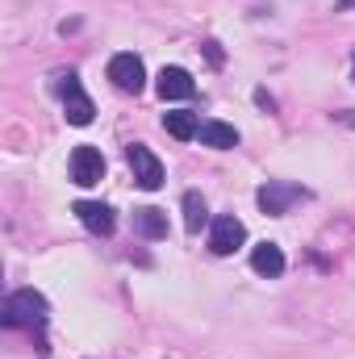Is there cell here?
I'll return each instance as SVG.
<instances>
[{
  "label": "cell",
  "mask_w": 355,
  "mask_h": 359,
  "mask_svg": "<svg viewBox=\"0 0 355 359\" xmlns=\"http://www.w3.org/2000/svg\"><path fill=\"white\" fill-rule=\"evenodd\" d=\"M46 318H51V305H46V297L34 292V288H17V292L4 301V309H0V322H4L8 330H17V326L42 330Z\"/></svg>",
  "instance_id": "6da1fadb"
},
{
  "label": "cell",
  "mask_w": 355,
  "mask_h": 359,
  "mask_svg": "<svg viewBox=\"0 0 355 359\" xmlns=\"http://www.w3.org/2000/svg\"><path fill=\"white\" fill-rule=\"evenodd\" d=\"M59 96H63V113H67V121H72V126H88L96 109H92V96L84 92V84H80L76 72L59 76Z\"/></svg>",
  "instance_id": "7a4b0ae2"
},
{
  "label": "cell",
  "mask_w": 355,
  "mask_h": 359,
  "mask_svg": "<svg viewBox=\"0 0 355 359\" xmlns=\"http://www.w3.org/2000/svg\"><path fill=\"white\" fill-rule=\"evenodd\" d=\"M243 243H247V226H243L239 217L222 213V217L209 222V251H213V255H234Z\"/></svg>",
  "instance_id": "3957f363"
},
{
  "label": "cell",
  "mask_w": 355,
  "mask_h": 359,
  "mask_svg": "<svg viewBox=\"0 0 355 359\" xmlns=\"http://www.w3.org/2000/svg\"><path fill=\"white\" fill-rule=\"evenodd\" d=\"M309 192L301 188V184H284V180H267L264 188L255 192V201H260V209H264L267 217H280V213H288V205L293 201H305Z\"/></svg>",
  "instance_id": "277c9868"
},
{
  "label": "cell",
  "mask_w": 355,
  "mask_h": 359,
  "mask_svg": "<svg viewBox=\"0 0 355 359\" xmlns=\"http://www.w3.org/2000/svg\"><path fill=\"white\" fill-rule=\"evenodd\" d=\"M126 159H130V172H134V180H138V188L155 192V188L163 184V163L155 159V151H151V147L134 142V147L126 151Z\"/></svg>",
  "instance_id": "5b68a950"
},
{
  "label": "cell",
  "mask_w": 355,
  "mask_h": 359,
  "mask_svg": "<svg viewBox=\"0 0 355 359\" xmlns=\"http://www.w3.org/2000/svg\"><path fill=\"white\" fill-rule=\"evenodd\" d=\"M109 80H113L121 92H142V84H147V67H142L138 55L121 50V55L109 59Z\"/></svg>",
  "instance_id": "8992f818"
},
{
  "label": "cell",
  "mask_w": 355,
  "mask_h": 359,
  "mask_svg": "<svg viewBox=\"0 0 355 359\" xmlns=\"http://www.w3.org/2000/svg\"><path fill=\"white\" fill-rule=\"evenodd\" d=\"M72 180H76L80 188L100 184V180H105V155H100L96 147H76V151H72Z\"/></svg>",
  "instance_id": "52a82bcc"
},
{
  "label": "cell",
  "mask_w": 355,
  "mask_h": 359,
  "mask_svg": "<svg viewBox=\"0 0 355 359\" xmlns=\"http://www.w3.org/2000/svg\"><path fill=\"white\" fill-rule=\"evenodd\" d=\"M76 217L88 226L92 234H113V226H117V217H113V209L109 205H100V201H76Z\"/></svg>",
  "instance_id": "ba28073f"
},
{
  "label": "cell",
  "mask_w": 355,
  "mask_h": 359,
  "mask_svg": "<svg viewBox=\"0 0 355 359\" xmlns=\"http://www.w3.org/2000/svg\"><path fill=\"white\" fill-rule=\"evenodd\" d=\"M155 88H159V96H163V100H188V96L196 92V84H192V76H188L184 67H163Z\"/></svg>",
  "instance_id": "9c48e42d"
},
{
  "label": "cell",
  "mask_w": 355,
  "mask_h": 359,
  "mask_svg": "<svg viewBox=\"0 0 355 359\" xmlns=\"http://www.w3.org/2000/svg\"><path fill=\"white\" fill-rule=\"evenodd\" d=\"M196 138H201V147H213V151H230V147H239V130L226 126V121H201Z\"/></svg>",
  "instance_id": "30bf717a"
},
{
  "label": "cell",
  "mask_w": 355,
  "mask_h": 359,
  "mask_svg": "<svg viewBox=\"0 0 355 359\" xmlns=\"http://www.w3.org/2000/svg\"><path fill=\"white\" fill-rule=\"evenodd\" d=\"M134 226H138V234H142V238H151V243L168 238V213H163V209H155V205L138 209V213H134Z\"/></svg>",
  "instance_id": "8fae6325"
},
{
  "label": "cell",
  "mask_w": 355,
  "mask_h": 359,
  "mask_svg": "<svg viewBox=\"0 0 355 359\" xmlns=\"http://www.w3.org/2000/svg\"><path fill=\"white\" fill-rule=\"evenodd\" d=\"M251 268L260 271V276H267V280L280 276V271H284V251H280L276 243H260V247L251 251Z\"/></svg>",
  "instance_id": "7c38bea8"
},
{
  "label": "cell",
  "mask_w": 355,
  "mask_h": 359,
  "mask_svg": "<svg viewBox=\"0 0 355 359\" xmlns=\"http://www.w3.org/2000/svg\"><path fill=\"white\" fill-rule=\"evenodd\" d=\"M163 130L180 138V142H188V138H196V130H201V121H196V113H188V109H176V113H163Z\"/></svg>",
  "instance_id": "4fadbf2b"
},
{
  "label": "cell",
  "mask_w": 355,
  "mask_h": 359,
  "mask_svg": "<svg viewBox=\"0 0 355 359\" xmlns=\"http://www.w3.org/2000/svg\"><path fill=\"white\" fill-rule=\"evenodd\" d=\"M205 222H209L205 196H201V192H184V230H188V234H201Z\"/></svg>",
  "instance_id": "5bb4252c"
},
{
  "label": "cell",
  "mask_w": 355,
  "mask_h": 359,
  "mask_svg": "<svg viewBox=\"0 0 355 359\" xmlns=\"http://www.w3.org/2000/svg\"><path fill=\"white\" fill-rule=\"evenodd\" d=\"M205 55H209V63L222 67V46H217V42H205Z\"/></svg>",
  "instance_id": "9a60e30c"
},
{
  "label": "cell",
  "mask_w": 355,
  "mask_h": 359,
  "mask_svg": "<svg viewBox=\"0 0 355 359\" xmlns=\"http://www.w3.org/2000/svg\"><path fill=\"white\" fill-rule=\"evenodd\" d=\"M339 8H355V0H339Z\"/></svg>",
  "instance_id": "2e32d148"
},
{
  "label": "cell",
  "mask_w": 355,
  "mask_h": 359,
  "mask_svg": "<svg viewBox=\"0 0 355 359\" xmlns=\"http://www.w3.org/2000/svg\"><path fill=\"white\" fill-rule=\"evenodd\" d=\"M351 67H355V59H351Z\"/></svg>",
  "instance_id": "e0dca14e"
}]
</instances>
